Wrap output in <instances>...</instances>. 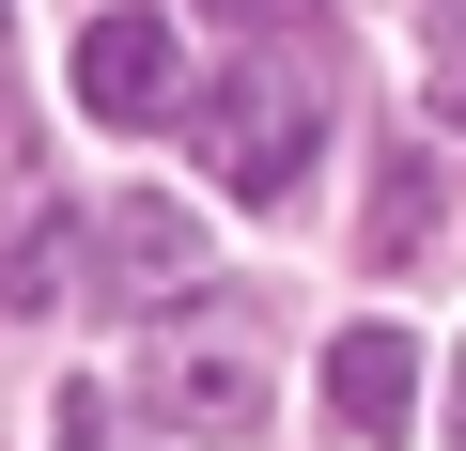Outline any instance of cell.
<instances>
[{"label": "cell", "mask_w": 466, "mask_h": 451, "mask_svg": "<svg viewBox=\"0 0 466 451\" xmlns=\"http://www.w3.org/2000/svg\"><path fill=\"white\" fill-rule=\"evenodd\" d=\"M311 156H327V78H311L296 47H249V63L202 78V171H218L233 202H296Z\"/></svg>", "instance_id": "obj_1"}, {"label": "cell", "mask_w": 466, "mask_h": 451, "mask_svg": "<svg viewBox=\"0 0 466 451\" xmlns=\"http://www.w3.org/2000/svg\"><path fill=\"white\" fill-rule=\"evenodd\" d=\"M78 281H94L109 312H187V296H202V218H187V202H109Z\"/></svg>", "instance_id": "obj_2"}, {"label": "cell", "mask_w": 466, "mask_h": 451, "mask_svg": "<svg viewBox=\"0 0 466 451\" xmlns=\"http://www.w3.org/2000/svg\"><path fill=\"white\" fill-rule=\"evenodd\" d=\"M78 109H94V125H171V109H187L171 16H94V32H78Z\"/></svg>", "instance_id": "obj_3"}, {"label": "cell", "mask_w": 466, "mask_h": 451, "mask_svg": "<svg viewBox=\"0 0 466 451\" xmlns=\"http://www.w3.org/2000/svg\"><path fill=\"white\" fill-rule=\"evenodd\" d=\"M156 420H171V436H249V420H265V358L233 343V327H218V343L171 327V343H156Z\"/></svg>", "instance_id": "obj_4"}, {"label": "cell", "mask_w": 466, "mask_h": 451, "mask_svg": "<svg viewBox=\"0 0 466 451\" xmlns=\"http://www.w3.org/2000/svg\"><path fill=\"white\" fill-rule=\"evenodd\" d=\"M404 405H420V343H404V327H342V343H327V436L389 451Z\"/></svg>", "instance_id": "obj_5"}, {"label": "cell", "mask_w": 466, "mask_h": 451, "mask_svg": "<svg viewBox=\"0 0 466 451\" xmlns=\"http://www.w3.org/2000/svg\"><path fill=\"white\" fill-rule=\"evenodd\" d=\"M94 265V234H78V202H16L0 218V312H63V281Z\"/></svg>", "instance_id": "obj_6"}, {"label": "cell", "mask_w": 466, "mask_h": 451, "mask_svg": "<svg viewBox=\"0 0 466 451\" xmlns=\"http://www.w3.org/2000/svg\"><path fill=\"white\" fill-rule=\"evenodd\" d=\"M420 218H435V156H389V187H373V265L420 250Z\"/></svg>", "instance_id": "obj_7"}, {"label": "cell", "mask_w": 466, "mask_h": 451, "mask_svg": "<svg viewBox=\"0 0 466 451\" xmlns=\"http://www.w3.org/2000/svg\"><path fill=\"white\" fill-rule=\"evenodd\" d=\"M47 451H109V405H94V389H63V405H47Z\"/></svg>", "instance_id": "obj_8"}, {"label": "cell", "mask_w": 466, "mask_h": 451, "mask_svg": "<svg viewBox=\"0 0 466 451\" xmlns=\"http://www.w3.org/2000/svg\"><path fill=\"white\" fill-rule=\"evenodd\" d=\"M435 109H466V63H435Z\"/></svg>", "instance_id": "obj_9"}, {"label": "cell", "mask_w": 466, "mask_h": 451, "mask_svg": "<svg viewBox=\"0 0 466 451\" xmlns=\"http://www.w3.org/2000/svg\"><path fill=\"white\" fill-rule=\"evenodd\" d=\"M451 436H466V343H451Z\"/></svg>", "instance_id": "obj_10"}, {"label": "cell", "mask_w": 466, "mask_h": 451, "mask_svg": "<svg viewBox=\"0 0 466 451\" xmlns=\"http://www.w3.org/2000/svg\"><path fill=\"white\" fill-rule=\"evenodd\" d=\"M435 32H451V47H466V0H435Z\"/></svg>", "instance_id": "obj_11"}, {"label": "cell", "mask_w": 466, "mask_h": 451, "mask_svg": "<svg viewBox=\"0 0 466 451\" xmlns=\"http://www.w3.org/2000/svg\"><path fill=\"white\" fill-rule=\"evenodd\" d=\"M0 16H16V0H0Z\"/></svg>", "instance_id": "obj_12"}]
</instances>
